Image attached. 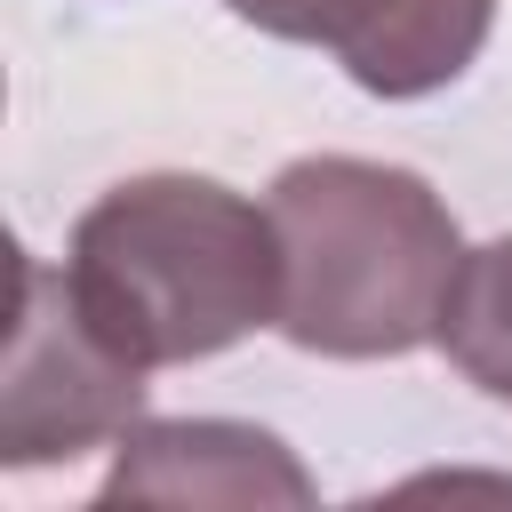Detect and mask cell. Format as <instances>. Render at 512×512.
Segmentation results:
<instances>
[{"label":"cell","mask_w":512,"mask_h":512,"mask_svg":"<svg viewBox=\"0 0 512 512\" xmlns=\"http://www.w3.org/2000/svg\"><path fill=\"white\" fill-rule=\"evenodd\" d=\"M280 232V336L312 360H408L440 344L464 232L448 200L360 152H304L272 176Z\"/></svg>","instance_id":"2"},{"label":"cell","mask_w":512,"mask_h":512,"mask_svg":"<svg viewBox=\"0 0 512 512\" xmlns=\"http://www.w3.org/2000/svg\"><path fill=\"white\" fill-rule=\"evenodd\" d=\"M224 8L272 40L328 48L344 80L384 104L456 88L496 32V0H224Z\"/></svg>","instance_id":"4"},{"label":"cell","mask_w":512,"mask_h":512,"mask_svg":"<svg viewBox=\"0 0 512 512\" xmlns=\"http://www.w3.org/2000/svg\"><path fill=\"white\" fill-rule=\"evenodd\" d=\"M440 352L472 392L512 408V232L464 248V272L440 312Z\"/></svg>","instance_id":"6"},{"label":"cell","mask_w":512,"mask_h":512,"mask_svg":"<svg viewBox=\"0 0 512 512\" xmlns=\"http://www.w3.org/2000/svg\"><path fill=\"white\" fill-rule=\"evenodd\" d=\"M64 280L136 368H184L280 320V232L216 176L144 168L80 208Z\"/></svg>","instance_id":"1"},{"label":"cell","mask_w":512,"mask_h":512,"mask_svg":"<svg viewBox=\"0 0 512 512\" xmlns=\"http://www.w3.org/2000/svg\"><path fill=\"white\" fill-rule=\"evenodd\" d=\"M144 376L72 296L64 264L16 256V328L0 368V464H72L144 416Z\"/></svg>","instance_id":"3"},{"label":"cell","mask_w":512,"mask_h":512,"mask_svg":"<svg viewBox=\"0 0 512 512\" xmlns=\"http://www.w3.org/2000/svg\"><path fill=\"white\" fill-rule=\"evenodd\" d=\"M296 448L240 416H136L96 504H312Z\"/></svg>","instance_id":"5"}]
</instances>
